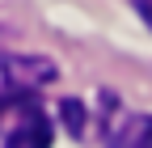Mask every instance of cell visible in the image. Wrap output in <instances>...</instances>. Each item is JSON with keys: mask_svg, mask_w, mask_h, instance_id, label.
<instances>
[{"mask_svg": "<svg viewBox=\"0 0 152 148\" xmlns=\"http://www.w3.org/2000/svg\"><path fill=\"white\" fill-rule=\"evenodd\" d=\"M4 114H0V136L4 148H51V123L38 110V102L26 89H13V93L0 97Z\"/></svg>", "mask_w": 152, "mask_h": 148, "instance_id": "1", "label": "cell"}, {"mask_svg": "<svg viewBox=\"0 0 152 148\" xmlns=\"http://www.w3.org/2000/svg\"><path fill=\"white\" fill-rule=\"evenodd\" d=\"M110 119H106V144L110 148H152V114H123L118 102H106Z\"/></svg>", "mask_w": 152, "mask_h": 148, "instance_id": "2", "label": "cell"}, {"mask_svg": "<svg viewBox=\"0 0 152 148\" xmlns=\"http://www.w3.org/2000/svg\"><path fill=\"white\" fill-rule=\"evenodd\" d=\"M0 72H4V81L13 89H26V93H34L42 81H55V64L51 59H26V55H4L0 59Z\"/></svg>", "mask_w": 152, "mask_h": 148, "instance_id": "3", "label": "cell"}, {"mask_svg": "<svg viewBox=\"0 0 152 148\" xmlns=\"http://www.w3.org/2000/svg\"><path fill=\"white\" fill-rule=\"evenodd\" d=\"M64 119H68V127L76 136L85 131V110H80V102H64Z\"/></svg>", "mask_w": 152, "mask_h": 148, "instance_id": "4", "label": "cell"}, {"mask_svg": "<svg viewBox=\"0 0 152 148\" xmlns=\"http://www.w3.org/2000/svg\"><path fill=\"white\" fill-rule=\"evenodd\" d=\"M131 4H135V9H140V17L152 26V0H131Z\"/></svg>", "mask_w": 152, "mask_h": 148, "instance_id": "5", "label": "cell"}]
</instances>
